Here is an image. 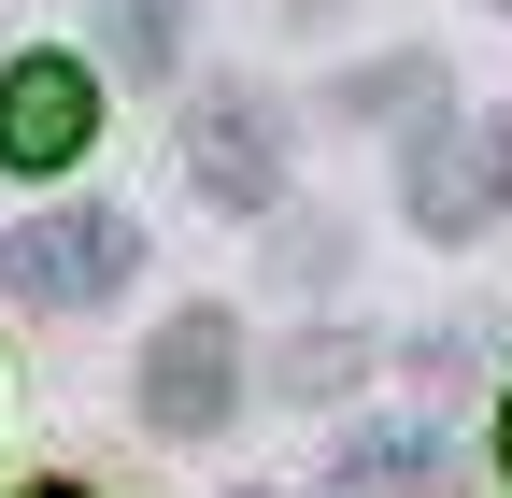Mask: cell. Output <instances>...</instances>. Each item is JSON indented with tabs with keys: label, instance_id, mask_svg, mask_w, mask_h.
Masks as SVG:
<instances>
[{
	"label": "cell",
	"instance_id": "6da1fadb",
	"mask_svg": "<svg viewBox=\"0 0 512 498\" xmlns=\"http://www.w3.org/2000/svg\"><path fill=\"white\" fill-rule=\"evenodd\" d=\"M0 285L43 299V314H72V299H114L128 285V214H29L0 242Z\"/></svg>",
	"mask_w": 512,
	"mask_h": 498
},
{
	"label": "cell",
	"instance_id": "7a4b0ae2",
	"mask_svg": "<svg viewBox=\"0 0 512 498\" xmlns=\"http://www.w3.org/2000/svg\"><path fill=\"white\" fill-rule=\"evenodd\" d=\"M228 399H242V328L228 314H171L143 342V413L171 442H200V427H228Z\"/></svg>",
	"mask_w": 512,
	"mask_h": 498
},
{
	"label": "cell",
	"instance_id": "3957f363",
	"mask_svg": "<svg viewBox=\"0 0 512 498\" xmlns=\"http://www.w3.org/2000/svg\"><path fill=\"white\" fill-rule=\"evenodd\" d=\"M86 72H72V57H15V72H0V157H15V171H72L86 157Z\"/></svg>",
	"mask_w": 512,
	"mask_h": 498
},
{
	"label": "cell",
	"instance_id": "277c9868",
	"mask_svg": "<svg viewBox=\"0 0 512 498\" xmlns=\"http://www.w3.org/2000/svg\"><path fill=\"white\" fill-rule=\"evenodd\" d=\"M271 171H285V157H271V100H242V86H228V100L200 114V185L242 214V200H271Z\"/></svg>",
	"mask_w": 512,
	"mask_h": 498
},
{
	"label": "cell",
	"instance_id": "5b68a950",
	"mask_svg": "<svg viewBox=\"0 0 512 498\" xmlns=\"http://www.w3.org/2000/svg\"><path fill=\"white\" fill-rule=\"evenodd\" d=\"M427 484H441L427 427H356V442H342V498H427Z\"/></svg>",
	"mask_w": 512,
	"mask_h": 498
},
{
	"label": "cell",
	"instance_id": "8992f818",
	"mask_svg": "<svg viewBox=\"0 0 512 498\" xmlns=\"http://www.w3.org/2000/svg\"><path fill=\"white\" fill-rule=\"evenodd\" d=\"M498 185H512V143H441V157L413 171V200H427V228H470Z\"/></svg>",
	"mask_w": 512,
	"mask_h": 498
},
{
	"label": "cell",
	"instance_id": "52a82bcc",
	"mask_svg": "<svg viewBox=\"0 0 512 498\" xmlns=\"http://www.w3.org/2000/svg\"><path fill=\"white\" fill-rule=\"evenodd\" d=\"M100 57H114V72H171V57H185V0H100Z\"/></svg>",
	"mask_w": 512,
	"mask_h": 498
},
{
	"label": "cell",
	"instance_id": "ba28073f",
	"mask_svg": "<svg viewBox=\"0 0 512 498\" xmlns=\"http://www.w3.org/2000/svg\"><path fill=\"white\" fill-rule=\"evenodd\" d=\"M498 470H512V399H498Z\"/></svg>",
	"mask_w": 512,
	"mask_h": 498
},
{
	"label": "cell",
	"instance_id": "9c48e42d",
	"mask_svg": "<svg viewBox=\"0 0 512 498\" xmlns=\"http://www.w3.org/2000/svg\"><path fill=\"white\" fill-rule=\"evenodd\" d=\"M43 498H72V484H43Z\"/></svg>",
	"mask_w": 512,
	"mask_h": 498
},
{
	"label": "cell",
	"instance_id": "30bf717a",
	"mask_svg": "<svg viewBox=\"0 0 512 498\" xmlns=\"http://www.w3.org/2000/svg\"><path fill=\"white\" fill-rule=\"evenodd\" d=\"M498 15H512V0H498Z\"/></svg>",
	"mask_w": 512,
	"mask_h": 498
}]
</instances>
